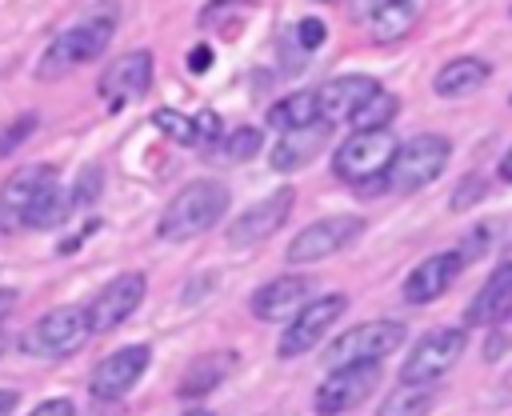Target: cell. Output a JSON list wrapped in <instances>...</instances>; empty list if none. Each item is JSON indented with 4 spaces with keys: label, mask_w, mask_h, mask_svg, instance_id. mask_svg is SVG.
<instances>
[{
    "label": "cell",
    "mask_w": 512,
    "mask_h": 416,
    "mask_svg": "<svg viewBox=\"0 0 512 416\" xmlns=\"http://www.w3.org/2000/svg\"><path fill=\"white\" fill-rule=\"evenodd\" d=\"M224 208H228V184H224V180H212V176H208V180H192V184H184V188L168 200V208L160 212L156 236H160V240H172V244L192 240V236L208 232L212 224H220Z\"/></svg>",
    "instance_id": "obj_1"
},
{
    "label": "cell",
    "mask_w": 512,
    "mask_h": 416,
    "mask_svg": "<svg viewBox=\"0 0 512 416\" xmlns=\"http://www.w3.org/2000/svg\"><path fill=\"white\" fill-rule=\"evenodd\" d=\"M112 32H116V8H100V12L84 16L80 24L64 28V32L48 44V52H44L40 64H36V76H40V80H56V76H64V72H72V68L96 60V56L108 48Z\"/></svg>",
    "instance_id": "obj_2"
},
{
    "label": "cell",
    "mask_w": 512,
    "mask_h": 416,
    "mask_svg": "<svg viewBox=\"0 0 512 416\" xmlns=\"http://www.w3.org/2000/svg\"><path fill=\"white\" fill-rule=\"evenodd\" d=\"M452 160V140L448 136H436V132H424V136H412L404 144H396V156L388 164V184L396 192H416V188H428Z\"/></svg>",
    "instance_id": "obj_3"
},
{
    "label": "cell",
    "mask_w": 512,
    "mask_h": 416,
    "mask_svg": "<svg viewBox=\"0 0 512 416\" xmlns=\"http://www.w3.org/2000/svg\"><path fill=\"white\" fill-rule=\"evenodd\" d=\"M396 136L388 128H356L344 144H336L332 152V172L344 184H364L388 172L392 156H396Z\"/></svg>",
    "instance_id": "obj_4"
},
{
    "label": "cell",
    "mask_w": 512,
    "mask_h": 416,
    "mask_svg": "<svg viewBox=\"0 0 512 416\" xmlns=\"http://www.w3.org/2000/svg\"><path fill=\"white\" fill-rule=\"evenodd\" d=\"M92 336L88 328V312L80 304H64V308H52L44 312L24 336H20V348L28 356H40V360H64L72 352H80V344Z\"/></svg>",
    "instance_id": "obj_5"
},
{
    "label": "cell",
    "mask_w": 512,
    "mask_h": 416,
    "mask_svg": "<svg viewBox=\"0 0 512 416\" xmlns=\"http://www.w3.org/2000/svg\"><path fill=\"white\" fill-rule=\"evenodd\" d=\"M360 236H364V216H356V212L320 216L288 240L284 256H288V264H316V260H328V256L352 248Z\"/></svg>",
    "instance_id": "obj_6"
},
{
    "label": "cell",
    "mask_w": 512,
    "mask_h": 416,
    "mask_svg": "<svg viewBox=\"0 0 512 416\" xmlns=\"http://www.w3.org/2000/svg\"><path fill=\"white\" fill-rule=\"evenodd\" d=\"M408 328L400 320H364L356 328H348L344 336H336L324 348V368H344V364H364V360H384L388 352H396L404 344Z\"/></svg>",
    "instance_id": "obj_7"
},
{
    "label": "cell",
    "mask_w": 512,
    "mask_h": 416,
    "mask_svg": "<svg viewBox=\"0 0 512 416\" xmlns=\"http://www.w3.org/2000/svg\"><path fill=\"white\" fill-rule=\"evenodd\" d=\"M376 388H380V360L344 364V368H332L324 376V384L316 388L312 408H316V416H340V412L360 408Z\"/></svg>",
    "instance_id": "obj_8"
},
{
    "label": "cell",
    "mask_w": 512,
    "mask_h": 416,
    "mask_svg": "<svg viewBox=\"0 0 512 416\" xmlns=\"http://www.w3.org/2000/svg\"><path fill=\"white\" fill-rule=\"evenodd\" d=\"M344 308H348V296L344 292H328V296H320L312 304H300L292 312L280 344H276V356L280 360H292V356H304L308 348H316L320 336H328V328L344 316Z\"/></svg>",
    "instance_id": "obj_9"
},
{
    "label": "cell",
    "mask_w": 512,
    "mask_h": 416,
    "mask_svg": "<svg viewBox=\"0 0 512 416\" xmlns=\"http://www.w3.org/2000/svg\"><path fill=\"white\" fill-rule=\"evenodd\" d=\"M464 328H432L416 340V348L408 352L404 368H400V380L408 384H436L448 368H456V360L464 356Z\"/></svg>",
    "instance_id": "obj_10"
},
{
    "label": "cell",
    "mask_w": 512,
    "mask_h": 416,
    "mask_svg": "<svg viewBox=\"0 0 512 416\" xmlns=\"http://www.w3.org/2000/svg\"><path fill=\"white\" fill-rule=\"evenodd\" d=\"M144 292H148V280H144V272H120L116 280H108L96 296H92V304H84V312H88V328H92V336H100V332H112V328H120L140 304H144Z\"/></svg>",
    "instance_id": "obj_11"
},
{
    "label": "cell",
    "mask_w": 512,
    "mask_h": 416,
    "mask_svg": "<svg viewBox=\"0 0 512 416\" xmlns=\"http://www.w3.org/2000/svg\"><path fill=\"white\" fill-rule=\"evenodd\" d=\"M148 360H152V348H148V344H128V348H116L112 356H104V360L92 368V380H88L92 400L112 404V400L128 396V392L136 388V380L144 376Z\"/></svg>",
    "instance_id": "obj_12"
},
{
    "label": "cell",
    "mask_w": 512,
    "mask_h": 416,
    "mask_svg": "<svg viewBox=\"0 0 512 416\" xmlns=\"http://www.w3.org/2000/svg\"><path fill=\"white\" fill-rule=\"evenodd\" d=\"M292 204H296V188H292V184H284V188L268 192L260 204L244 208V212H240V216L228 224V240H232L236 248L268 240L272 232H280V228H284V220H288Z\"/></svg>",
    "instance_id": "obj_13"
},
{
    "label": "cell",
    "mask_w": 512,
    "mask_h": 416,
    "mask_svg": "<svg viewBox=\"0 0 512 416\" xmlns=\"http://www.w3.org/2000/svg\"><path fill=\"white\" fill-rule=\"evenodd\" d=\"M56 180V168L48 164H28L16 176H8L0 184V232H20L28 224V212L36 204V196Z\"/></svg>",
    "instance_id": "obj_14"
},
{
    "label": "cell",
    "mask_w": 512,
    "mask_h": 416,
    "mask_svg": "<svg viewBox=\"0 0 512 416\" xmlns=\"http://www.w3.org/2000/svg\"><path fill=\"white\" fill-rule=\"evenodd\" d=\"M152 84V52L148 48H132L124 56H116L104 76H100V96L108 108H124L128 100H140Z\"/></svg>",
    "instance_id": "obj_15"
},
{
    "label": "cell",
    "mask_w": 512,
    "mask_h": 416,
    "mask_svg": "<svg viewBox=\"0 0 512 416\" xmlns=\"http://www.w3.org/2000/svg\"><path fill=\"white\" fill-rule=\"evenodd\" d=\"M460 268H464V260H460V252L452 248V252H436V256H428V260H420L412 272H408V280H404V300L408 304H432V300H440L448 288H452V280L460 276Z\"/></svg>",
    "instance_id": "obj_16"
},
{
    "label": "cell",
    "mask_w": 512,
    "mask_h": 416,
    "mask_svg": "<svg viewBox=\"0 0 512 416\" xmlns=\"http://www.w3.org/2000/svg\"><path fill=\"white\" fill-rule=\"evenodd\" d=\"M308 292H312V280L308 276H276V280H268L264 288H256L252 292V316L256 320H264V324H280V320H288L304 300H308Z\"/></svg>",
    "instance_id": "obj_17"
},
{
    "label": "cell",
    "mask_w": 512,
    "mask_h": 416,
    "mask_svg": "<svg viewBox=\"0 0 512 416\" xmlns=\"http://www.w3.org/2000/svg\"><path fill=\"white\" fill-rule=\"evenodd\" d=\"M376 88H380V84H376L372 76H364V72H356V76H332V80L316 92L320 120H328V124H336V120H352V112H356Z\"/></svg>",
    "instance_id": "obj_18"
},
{
    "label": "cell",
    "mask_w": 512,
    "mask_h": 416,
    "mask_svg": "<svg viewBox=\"0 0 512 416\" xmlns=\"http://www.w3.org/2000/svg\"><path fill=\"white\" fill-rule=\"evenodd\" d=\"M328 120H312V124H304V128H292V132H284L280 136V144L272 148V168L276 172H296V168H304L320 148H324V140H328Z\"/></svg>",
    "instance_id": "obj_19"
},
{
    "label": "cell",
    "mask_w": 512,
    "mask_h": 416,
    "mask_svg": "<svg viewBox=\"0 0 512 416\" xmlns=\"http://www.w3.org/2000/svg\"><path fill=\"white\" fill-rule=\"evenodd\" d=\"M488 76H492L488 60H480V56H456V60H448V64L432 76V92L444 96V100H460V96L480 92V88L488 84Z\"/></svg>",
    "instance_id": "obj_20"
},
{
    "label": "cell",
    "mask_w": 512,
    "mask_h": 416,
    "mask_svg": "<svg viewBox=\"0 0 512 416\" xmlns=\"http://www.w3.org/2000/svg\"><path fill=\"white\" fill-rule=\"evenodd\" d=\"M232 364H236V352H204V356H196V360L184 368V376H180V384H176V396H180V400H200V396H208V392L232 372Z\"/></svg>",
    "instance_id": "obj_21"
},
{
    "label": "cell",
    "mask_w": 512,
    "mask_h": 416,
    "mask_svg": "<svg viewBox=\"0 0 512 416\" xmlns=\"http://www.w3.org/2000/svg\"><path fill=\"white\" fill-rule=\"evenodd\" d=\"M508 300H512V260H500L496 272L484 280V288L464 308V324H488L492 316H500L508 308Z\"/></svg>",
    "instance_id": "obj_22"
},
{
    "label": "cell",
    "mask_w": 512,
    "mask_h": 416,
    "mask_svg": "<svg viewBox=\"0 0 512 416\" xmlns=\"http://www.w3.org/2000/svg\"><path fill=\"white\" fill-rule=\"evenodd\" d=\"M416 24V4L412 0H380V8L372 12V40L376 44H396L412 32Z\"/></svg>",
    "instance_id": "obj_23"
},
{
    "label": "cell",
    "mask_w": 512,
    "mask_h": 416,
    "mask_svg": "<svg viewBox=\"0 0 512 416\" xmlns=\"http://www.w3.org/2000/svg\"><path fill=\"white\" fill-rule=\"evenodd\" d=\"M432 404H436L432 384H408V380H400V384L380 400L376 416H428Z\"/></svg>",
    "instance_id": "obj_24"
},
{
    "label": "cell",
    "mask_w": 512,
    "mask_h": 416,
    "mask_svg": "<svg viewBox=\"0 0 512 416\" xmlns=\"http://www.w3.org/2000/svg\"><path fill=\"white\" fill-rule=\"evenodd\" d=\"M312 120H320V108H316V92H312V88H304V92H292V96L276 100V104H272V112H268V124H272V128H280V132L304 128V124H312Z\"/></svg>",
    "instance_id": "obj_25"
},
{
    "label": "cell",
    "mask_w": 512,
    "mask_h": 416,
    "mask_svg": "<svg viewBox=\"0 0 512 416\" xmlns=\"http://www.w3.org/2000/svg\"><path fill=\"white\" fill-rule=\"evenodd\" d=\"M72 212V200L60 192V184L52 180L40 196H36V204H32V212H28V224L24 228H56L64 216Z\"/></svg>",
    "instance_id": "obj_26"
},
{
    "label": "cell",
    "mask_w": 512,
    "mask_h": 416,
    "mask_svg": "<svg viewBox=\"0 0 512 416\" xmlns=\"http://www.w3.org/2000/svg\"><path fill=\"white\" fill-rule=\"evenodd\" d=\"M212 144H220V148H208L212 160H220V164H240V160H252V156H256L260 132H256V128H236V132H228V136H216Z\"/></svg>",
    "instance_id": "obj_27"
},
{
    "label": "cell",
    "mask_w": 512,
    "mask_h": 416,
    "mask_svg": "<svg viewBox=\"0 0 512 416\" xmlns=\"http://www.w3.org/2000/svg\"><path fill=\"white\" fill-rule=\"evenodd\" d=\"M396 108H400V100H396L392 92L376 88V92L352 112V128H388V124L396 120Z\"/></svg>",
    "instance_id": "obj_28"
},
{
    "label": "cell",
    "mask_w": 512,
    "mask_h": 416,
    "mask_svg": "<svg viewBox=\"0 0 512 416\" xmlns=\"http://www.w3.org/2000/svg\"><path fill=\"white\" fill-rule=\"evenodd\" d=\"M152 124H156L164 136H172L176 144H188V148H192V144H200V140H196V120H192V116H184V112L160 108V112L152 116Z\"/></svg>",
    "instance_id": "obj_29"
},
{
    "label": "cell",
    "mask_w": 512,
    "mask_h": 416,
    "mask_svg": "<svg viewBox=\"0 0 512 416\" xmlns=\"http://www.w3.org/2000/svg\"><path fill=\"white\" fill-rule=\"evenodd\" d=\"M512 348V300H508V308L500 312V316H492L488 320V344H484V360H500L504 352Z\"/></svg>",
    "instance_id": "obj_30"
},
{
    "label": "cell",
    "mask_w": 512,
    "mask_h": 416,
    "mask_svg": "<svg viewBox=\"0 0 512 416\" xmlns=\"http://www.w3.org/2000/svg\"><path fill=\"white\" fill-rule=\"evenodd\" d=\"M324 36H328V28H324V20H320V16H304V20L296 24V44H300L304 52L320 48V44H324Z\"/></svg>",
    "instance_id": "obj_31"
},
{
    "label": "cell",
    "mask_w": 512,
    "mask_h": 416,
    "mask_svg": "<svg viewBox=\"0 0 512 416\" xmlns=\"http://www.w3.org/2000/svg\"><path fill=\"white\" fill-rule=\"evenodd\" d=\"M32 128H36V112H24L16 124H8V128L0 132V156H8L12 148H20V140H24Z\"/></svg>",
    "instance_id": "obj_32"
},
{
    "label": "cell",
    "mask_w": 512,
    "mask_h": 416,
    "mask_svg": "<svg viewBox=\"0 0 512 416\" xmlns=\"http://www.w3.org/2000/svg\"><path fill=\"white\" fill-rule=\"evenodd\" d=\"M96 192H100V168H88V172H84V180L72 188V196H68V200H72V208H84Z\"/></svg>",
    "instance_id": "obj_33"
},
{
    "label": "cell",
    "mask_w": 512,
    "mask_h": 416,
    "mask_svg": "<svg viewBox=\"0 0 512 416\" xmlns=\"http://www.w3.org/2000/svg\"><path fill=\"white\" fill-rule=\"evenodd\" d=\"M28 416H76V404L68 396H56V400H44L40 408H32Z\"/></svg>",
    "instance_id": "obj_34"
},
{
    "label": "cell",
    "mask_w": 512,
    "mask_h": 416,
    "mask_svg": "<svg viewBox=\"0 0 512 416\" xmlns=\"http://www.w3.org/2000/svg\"><path fill=\"white\" fill-rule=\"evenodd\" d=\"M472 196H484V180H480V176H468V180H464V188L452 196V208H464Z\"/></svg>",
    "instance_id": "obj_35"
},
{
    "label": "cell",
    "mask_w": 512,
    "mask_h": 416,
    "mask_svg": "<svg viewBox=\"0 0 512 416\" xmlns=\"http://www.w3.org/2000/svg\"><path fill=\"white\" fill-rule=\"evenodd\" d=\"M208 64H212V52H208V48H204V44H200V48H192V52H188V68H192V72H204V68H208Z\"/></svg>",
    "instance_id": "obj_36"
},
{
    "label": "cell",
    "mask_w": 512,
    "mask_h": 416,
    "mask_svg": "<svg viewBox=\"0 0 512 416\" xmlns=\"http://www.w3.org/2000/svg\"><path fill=\"white\" fill-rule=\"evenodd\" d=\"M496 404H512V368L500 376V384H496Z\"/></svg>",
    "instance_id": "obj_37"
},
{
    "label": "cell",
    "mask_w": 512,
    "mask_h": 416,
    "mask_svg": "<svg viewBox=\"0 0 512 416\" xmlns=\"http://www.w3.org/2000/svg\"><path fill=\"white\" fill-rule=\"evenodd\" d=\"M12 308H16V292H12V288H0V320H4Z\"/></svg>",
    "instance_id": "obj_38"
},
{
    "label": "cell",
    "mask_w": 512,
    "mask_h": 416,
    "mask_svg": "<svg viewBox=\"0 0 512 416\" xmlns=\"http://www.w3.org/2000/svg\"><path fill=\"white\" fill-rule=\"evenodd\" d=\"M16 400H20L16 392H8V388H0V416H8V412L16 408Z\"/></svg>",
    "instance_id": "obj_39"
},
{
    "label": "cell",
    "mask_w": 512,
    "mask_h": 416,
    "mask_svg": "<svg viewBox=\"0 0 512 416\" xmlns=\"http://www.w3.org/2000/svg\"><path fill=\"white\" fill-rule=\"evenodd\" d=\"M500 176H504V180L512 184V148H508V152L500 156Z\"/></svg>",
    "instance_id": "obj_40"
},
{
    "label": "cell",
    "mask_w": 512,
    "mask_h": 416,
    "mask_svg": "<svg viewBox=\"0 0 512 416\" xmlns=\"http://www.w3.org/2000/svg\"><path fill=\"white\" fill-rule=\"evenodd\" d=\"M184 416H216V412H208V408H192V412H184Z\"/></svg>",
    "instance_id": "obj_41"
},
{
    "label": "cell",
    "mask_w": 512,
    "mask_h": 416,
    "mask_svg": "<svg viewBox=\"0 0 512 416\" xmlns=\"http://www.w3.org/2000/svg\"><path fill=\"white\" fill-rule=\"evenodd\" d=\"M504 260H512V244H508V252H504Z\"/></svg>",
    "instance_id": "obj_42"
},
{
    "label": "cell",
    "mask_w": 512,
    "mask_h": 416,
    "mask_svg": "<svg viewBox=\"0 0 512 416\" xmlns=\"http://www.w3.org/2000/svg\"><path fill=\"white\" fill-rule=\"evenodd\" d=\"M320 4H336V0H320Z\"/></svg>",
    "instance_id": "obj_43"
},
{
    "label": "cell",
    "mask_w": 512,
    "mask_h": 416,
    "mask_svg": "<svg viewBox=\"0 0 512 416\" xmlns=\"http://www.w3.org/2000/svg\"><path fill=\"white\" fill-rule=\"evenodd\" d=\"M412 4H416V0H412Z\"/></svg>",
    "instance_id": "obj_44"
}]
</instances>
